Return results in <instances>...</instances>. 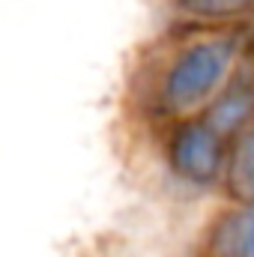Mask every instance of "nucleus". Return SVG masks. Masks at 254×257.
<instances>
[{"instance_id":"nucleus-4","label":"nucleus","mask_w":254,"mask_h":257,"mask_svg":"<svg viewBox=\"0 0 254 257\" xmlns=\"http://www.w3.org/2000/svg\"><path fill=\"white\" fill-rule=\"evenodd\" d=\"M209 257H254V203L224 212L206 239Z\"/></svg>"},{"instance_id":"nucleus-2","label":"nucleus","mask_w":254,"mask_h":257,"mask_svg":"<svg viewBox=\"0 0 254 257\" xmlns=\"http://www.w3.org/2000/svg\"><path fill=\"white\" fill-rule=\"evenodd\" d=\"M168 156H171L177 177L191 186H209L227 171L224 138L203 120H183L174 128Z\"/></svg>"},{"instance_id":"nucleus-3","label":"nucleus","mask_w":254,"mask_h":257,"mask_svg":"<svg viewBox=\"0 0 254 257\" xmlns=\"http://www.w3.org/2000/svg\"><path fill=\"white\" fill-rule=\"evenodd\" d=\"M200 120L209 128H215L221 138L245 132L254 123V78L239 75L227 87H221L200 114Z\"/></svg>"},{"instance_id":"nucleus-5","label":"nucleus","mask_w":254,"mask_h":257,"mask_svg":"<svg viewBox=\"0 0 254 257\" xmlns=\"http://www.w3.org/2000/svg\"><path fill=\"white\" fill-rule=\"evenodd\" d=\"M224 177H227L230 192L236 194L242 203H254V123L242 132V138L236 141L233 153L227 156Z\"/></svg>"},{"instance_id":"nucleus-1","label":"nucleus","mask_w":254,"mask_h":257,"mask_svg":"<svg viewBox=\"0 0 254 257\" xmlns=\"http://www.w3.org/2000/svg\"><path fill=\"white\" fill-rule=\"evenodd\" d=\"M233 60H236V39L230 36H209L186 45L162 75L159 105L174 117H186L209 105L215 93L224 87Z\"/></svg>"},{"instance_id":"nucleus-6","label":"nucleus","mask_w":254,"mask_h":257,"mask_svg":"<svg viewBox=\"0 0 254 257\" xmlns=\"http://www.w3.org/2000/svg\"><path fill=\"white\" fill-rule=\"evenodd\" d=\"M177 6L194 18L218 21V18H233L254 9V0H177Z\"/></svg>"}]
</instances>
